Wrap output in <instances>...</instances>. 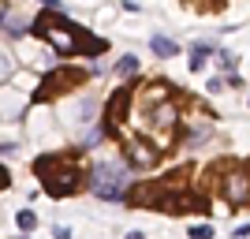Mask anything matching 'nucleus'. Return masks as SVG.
<instances>
[{"mask_svg":"<svg viewBox=\"0 0 250 239\" xmlns=\"http://www.w3.org/2000/svg\"><path fill=\"white\" fill-rule=\"evenodd\" d=\"M127 187H131V172H127L124 165H116V161H101V165H94V172H90V191H94L97 198H104V202H120V198L127 195Z\"/></svg>","mask_w":250,"mask_h":239,"instance_id":"obj_1","label":"nucleus"},{"mask_svg":"<svg viewBox=\"0 0 250 239\" xmlns=\"http://www.w3.org/2000/svg\"><path fill=\"white\" fill-rule=\"evenodd\" d=\"M38 176L45 179V187L52 191V195H71V191H79V168H63V172H56V157H49V161H38Z\"/></svg>","mask_w":250,"mask_h":239,"instance_id":"obj_2","label":"nucleus"},{"mask_svg":"<svg viewBox=\"0 0 250 239\" xmlns=\"http://www.w3.org/2000/svg\"><path fill=\"white\" fill-rule=\"evenodd\" d=\"M224 198L235 202V206L250 202V176H247V172H231V176H228V183H224Z\"/></svg>","mask_w":250,"mask_h":239,"instance_id":"obj_3","label":"nucleus"},{"mask_svg":"<svg viewBox=\"0 0 250 239\" xmlns=\"http://www.w3.org/2000/svg\"><path fill=\"white\" fill-rule=\"evenodd\" d=\"M153 127L157 131H172L176 127V105H161L153 112Z\"/></svg>","mask_w":250,"mask_h":239,"instance_id":"obj_4","label":"nucleus"},{"mask_svg":"<svg viewBox=\"0 0 250 239\" xmlns=\"http://www.w3.org/2000/svg\"><path fill=\"white\" fill-rule=\"evenodd\" d=\"M149 45H153V52L161 56V60H168V56H176V52H179V45L172 42V38H153Z\"/></svg>","mask_w":250,"mask_h":239,"instance_id":"obj_5","label":"nucleus"},{"mask_svg":"<svg viewBox=\"0 0 250 239\" xmlns=\"http://www.w3.org/2000/svg\"><path fill=\"white\" fill-rule=\"evenodd\" d=\"M209 49H213L209 42H198L194 49H190V67H194V71H198V67H206V56H209Z\"/></svg>","mask_w":250,"mask_h":239,"instance_id":"obj_6","label":"nucleus"},{"mask_svg":"<svg viewBox=\"0 0 250 239\" xmlns=\"http://www.w3.org/2000/svg\"><path fill=\"white\" fill-rule=\"evenodd\" d=\"M116 71H120V75H135V71H138V56H131V52H127V56H120Z\"/></svg>","mask_w":250,"mask_h":239,"instance_id":"obj_7","label":"nucleus"},{"mask_svg":"<svg viewBox=\"0 0 250 239\" xmlns=\"http://www.w3.org/2000/svg\"><path fill=\"white\" fill-rule=\"evenodd\" d=\"M190 239H213V228L209 224H190Z\"/></svg>","mask_w":250,"mask_h":239,"instance_id":"obj_8","label":"nucleus"},{"mask_svg":"<svg viewBox=\"0 0 250 239\" xmlns=\"http://www.w3.org/2000/svg\"><path fill=\"white\" fill-rule=\"evenodd\" d=\"M34 224H38V217H34L30 209H22V213H19V228H22V232H30Z\"/></svg>","mask_w":250,"mask_h":239,"instance_id":"obj_9","label":"nucleus"},{"mask_svg":"<svg viewBox=\"0 0 250 239\" xmlns=\"http://www.w3.org/2000/svg\"><path fill=\"white\" fill-rule=\"evenodd\" d=\"M52 236H56V239H71V232L63 228V224H56V228H52Z\"/></svg>","mask_w":250,"mask_h":239,"instance_id":"obj_10","label":"nucleus"},{"mask_svg":"<svg viewBox=\"0 0 250 239\" xmlns=\"http://www.w3.org/2000/svg\"><path fill=\"white\" fill-rule=\"evenodd\" d=\"M235 236H239V239H247V236H250V224H239V228H235Z\"/></svg>","mask_w":250,"mask_h":239,"instance_id":"obj_11","label":"nucleus"},{"mask_svg":"<svg viewBox=\"0 0 250 239\" xmlns=\"http://www.w3.org/2000/svg\"><path fill=\"white\" fill-rule=\"evenodd\" d=\"M127 239H146V236H142V232H131V236H127Z\"/></svg>","mask_w":250,"mask_h":239,"instance_id":"obj_12","label":"nucleus"},{"mask_svg":"<svg viewBox=\"0 0 250 239\" xmlns=\"http://www.w3.org/2000/svg\"><path fill=\"white\" fill-rule=\"evenodd\" d=\"M19 239H30V236H19Z\"/></svg>","mask_w":250,"mask_h":239,"instance_id":"obj_13","label":"nucleus"}]
</instances>
